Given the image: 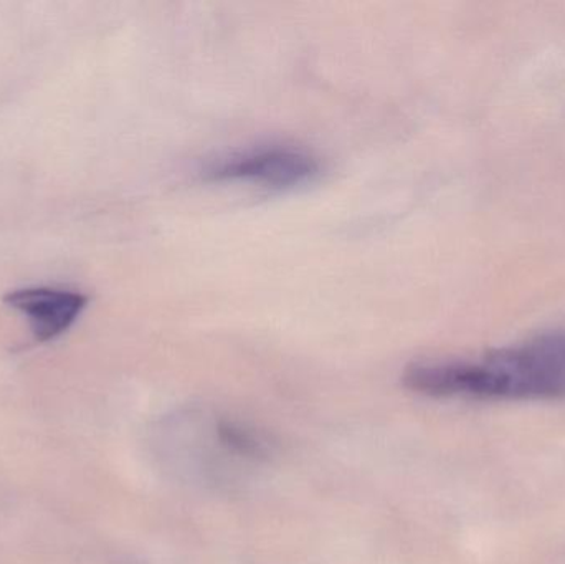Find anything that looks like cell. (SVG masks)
Wrapping results in <instances>:
<instances>
[{
    "mask_svg": "<svg viewBox=\"0 0 565 564\" xmlns=\"http://www.w3.org/2000/svg\"><path fill=\"white\" fill-rule=\"evenodd\" d=\"M3 304L29 320L36 340L50 341L75 323L88 305V297L60 288L29 287L9 291Z\"/></svg>",
    "mask_w": 565,
    "mask_h": 564,
    "instance_id": "obj_3",
    "label": "cell"
},
{
    "mask_svg": "<svg viewBox=\"0 0 565 564\" xmlns=\"http://www.w3.org/2000/svg\"><path fill=\"white\" fill-rule=\"evenodd\" d=\"M321 174V162L311 152L292 146H260L218 159L205 168L214 182H244L286 191L311 184Z\"/></svg>",
    "mask_w": 565,
    "mask_h": 564,
    "instance_id": "obj_2",
    "label": "cell"
},
{
    "mask_svg": "<svg viewBox=\"0 0 565 564\" xmlns=\"http://www.w3.org/2000/svg\"><path fill=\"white\" fill-rule=\"evenodd\" d=\"M408 390L475 401H565V330L544 331L463 360L424 361L404 373Z\"/></svg>",
    "mask_w": 565,
    "mask_h": 564,
    "instance_id": "obj_1",
    "label": "cell"
}]
</instances>
